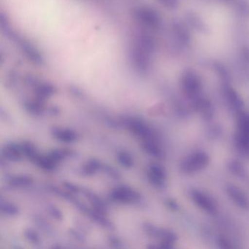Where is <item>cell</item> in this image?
<instances>
[{
    "mask_svg": "<svg viewBox=\"0 0 249 249\" xmlns=\"http://www.w3.org/2000/svg\"><path fill=\"white\" fill-rule=\"evenodd\" d=\"M3 31L6 33L7 36L14 39L18 49H20L21 53L27 57V59L31 61L33 63L37 64V65H41L43 63V59L42 57L41 53L39 52L37 48L33 43L23 37H18L15 35L12 34L11 30H9V29H7Z\"/></svg>",
    "mask_w": 249,
    "mask_h": 249,
    "instance_id": "obj_8",
    "label": "cell"
},
{
    "mask_svg": "<svg viewBox=\"0 0 249 249\" xmlns=\"http://www.w3.org/2000/svg\"><path fill=\"white\" fill-rule=\"evenodd\" d=\"M183 20L186 25L195 34L208 36L211 33V27L205 18L199 13L193 10H188L183 14Z\"/></svg>",
    "mask_w": 249,
    "mask_h": 249,
    "instance_id": "obj_7",
    "label": "cell"
},
{
    "mask_svg": "<svg viewBox=\"0 0 249 249\" xmlns=\"http://www.w3.org/2000/svg\"><path fill=\"white\" fill-rule=\"evenodd\" d=\"M221 133V132L220 127L214 124L211 126L209 131H208V134H209L210 137H211V138H217L218 136H220V134Z\"/></svg>",
    "mask_w": 249,
    "mask_h": 249,
    "instance_id": "obj_18",
    "label": "cell"
},
{
    "mask_svg": "<svg viewBox=\"0 0 249 249\" xmlns=\"http://www.w3.org/2000/svg\"><path fill=\"white\" fill-rule=\"evenodd\" d=\"M216 244L221 249H231L234 247L231 242L224 236H220L217 238Z\"/></svg>",
    "mask_w": 249,
    "mask_h": 249,
    "instance_id": "obj_17",
    "label": "cell"
},
{
    "mask_svg": "<svg viewBox=\"0 0 249 249\" xmlns=\"http://www.w3.org/2000/svg\"><path fill=\"white\" fill-rule=\"evenodd\" d=\"M191 105L194 110L199 113L204 120H212L215 113V109L212 101L206 97L205 94L194 100L191 103Z\"/></svg>",
    "mask_w": 249,
    "mask_h": 249,
    "instance_id": "obj_12",
    "label": "cell"
},
{
    "mask_svg": "<svg viewBox=\"0 0 249 249\" xmlns=\"http://www.w3.org/2000/svg\"><path fill=\"white\" fill-rule=\"evenodd\" d=\"M228 170L233 176L240 179L248 178V171L243 163L238 160H231L229 162Z\"/></svg>",
    "mask_w": 249,
    "mask_h": 249,
    "instance_id": "obj_14",
    "label": "cell"
},
{
    "mask_svg": "<svg viewBox=\"0 0 249 249\" xmlns=\"http://www.w3.org/2000/svg\"><path fill=\"white\" fill-rule=\"evenodd\" d=\"M236 149L242 154H249V134L236 130L234 135Z\"/></svg>",
    "mask_w": 249,
    "mask_h": 249,
    "instance_id": "obj_13",
    "label": "cell"
},
{
    "mask_svg": "<svg viewBox=\"0 0 249 249\" xmlns=\"http://www.w3.org/2000/svg\"><path fill=\"white\" fill-rule=\"evenodd\" d=\"M226 193L235 206L242 211H249V196L240 188L233 184L227 185Z\"/></svg>",
    "mask_w": 249,
    "mask_h": 249,
    "instance_id": "obj_11",
    "label": "cell"
},
{
    "mask_svg": "<svg viewBox=\"0 0 249 249\" xmlns=\"http://www.w3.org/2000/svg\"><path fill=\"white\" fill-rule=\"evenodd\" d=\"M237 130L249 134V113L244 110L237 114Z\"/></svg>",
    "mask_w": 249,
    "mask_h": 249,
    "instance_id": "obj_15",
    "label": "cell"
},
{
    "mask_svg": "<svg viewBox=\"0 0 249 249\" xmlns=\"http://www.w3.org/2000/svg\"><path fill=\"white\" fill-rule=\"evenodd\" d=\"M210 163V156L205 151H195L185 156L180 164V172L185 175H193L205 170Z\"/></svg>",
    "mask_w": 249,
    "mask_h": 249,
    "instance_id": "obj_5",
    "label": "cell"
},
{
    "mask_svg": "<svg viewBox=\"0 0 249 249\" xmlns=\"http://www.w3.org/2000/svg\"><path fill=\"white\" fill-rule=\"evenodd\" d=\"M131 16L141 30L155 34L164 28L162 16L156 8L149 5L135 7L131 11Z\"/></svg>",
    "mask_w": 249,
    "mask_h": 249,
    "instance_id": "obj_2",
    "label": "cell"
},
{
    "mask_svg": "<svg viewBox=\"0 0 249 249\" xmlns=\"http://www.w3.org/2000/svg\"><path fill=\"white\" fill-rule=\"evenodd\" d=\"M157 43L154 34L141 30L129 43V63L140 75H147L152 69L157 54Z\"/></svg>",
    "mask_w": 249,
    "mask_h": 249,
    "instance_id": "obj_1",
    "label": "cell"
},
{
    "mask_svg": "<svg viewBox=\"0 0 249 249\" xmlns=\"http://www.w3.org/2000/svg\"><path fill=\"white\" fill-rule=\"evenodd\" d=\"M230 8L240 19L249 18V0H206Z\"/></svg>",
    "mask_w": 249,
    "mask_h": 249,
    "instance_id": "obj_10",
    "label": "cell"
},
{
    "mask_svg": "<svg viewBox=\"0 0 249 249\" xmlns=\"http://www.w3.org/2000/svg\"><path fill=\"white\" fill-rule=\"evenodd\" d=\"M220 89L226 104L233 112L237 114L243 111L244 101L238 91L233 87L231 81L220 82Z\"/></svg>",
    "mask_w": 249,
    "mask_h": 249,
    "instance_id": "obj_6",
    "label": "cell"
},
{
    "mask_svg": "<svg viewBox=\"0 0 249 249\" xmlns=\"http://www.w3.org/2000/svg\"><path fill=\"white\" fill-rule=\"evenodd\" d=\"M189 196L196 207L208 214H215L218 210V205L215 199L204 191L199 189H192L189 192Z\"/></svg>",
    "mask_w": 249,
    "mask_h": 249,
    "instance_id": "obj_9",
    "label": "cell"
},
{
    "mask_svg": "<svg viewBox=\"0 0 249 249\" xmlns=\"http://www.w3.org/2000/svg\"><path fill=\"white\" fill-rule=\"evenodd\" d=\"M170 41L178 53H186L193 46V32L186 25L183 18L172 20L169 27Z\"/></svg>",
    "mask_w": 249,
    "mask_h": 249,
    "instance_id": "obj_4",
    "label": "cell"
},
{
    "mask_svg": "<svg viewBox=\"0 0 249 249\" xmlns=\"http://www.w3.org/2000/svg\"><path fill=\"white\" fill-rule=\"evenodd\" d=\"M179 84L182 95L190 103L205 94L202 77L193 68H187L183 71Z\"/></svg>",
    "mask_w": 249,
    "mask_h": 249,
    "instance_id": "obj_3",
    "label": "cell"
},
{
    "mask_svg": "<svg viewBox=\"0 0 249 249\" xmlns=\"http://www.w3.org/2000/svg\"><path fill=\"white\" fill-rule=\"evenodd\" d=\"M157 2L168 11H176L180 7V0H157Z\"/></svg>",
    "mask_w": 249,
    "mask_h": 249,
    "instance_id": "obj_16",
    "label": "cell"
}]
</instances>
